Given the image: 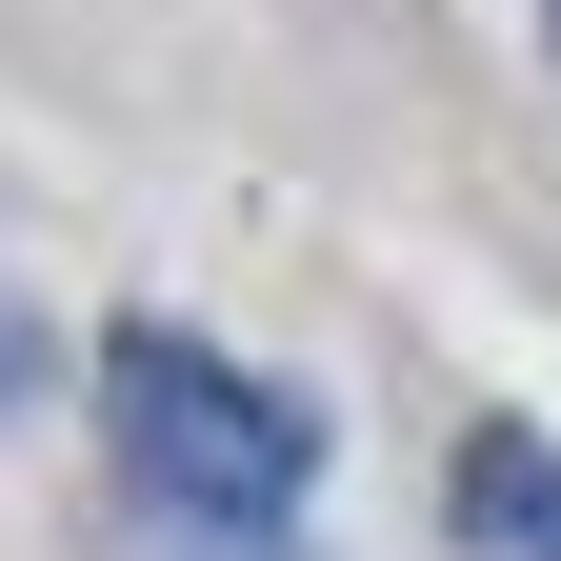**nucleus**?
<instances>
[{
	"label": "nucleus",
	"mask_w": 561,
	"mask_h": 561,
	"mask_svg": "<svg viewBox=\"0 0 561 561\" xmlns=\"http://www.w3.org/2000/svg\"><path fill=\"white\" fill-rule=\"evenodd\" d=\"M101 421H121V481L161 522H201V541H261L280 502H301V461H321V421L261 362H201V341H161V321L101 341Z\"/></svg>",
	"instance_id": "nucleus-1"
},
{
	"label": "nucleus",
	"mask_w": 561,
	"mask_h": 561,
	"mask_svg": "<svg viewBox=\"0 0 561 561\" xmlns=\"http://www.w3.org/2000/svg\"><path fill=\"white\" fill-rule=\"evenodd\" d=\"M461 561H561V461H541V421H481V442H461Z\"/></svg>",
	"instance_id": "nucleus-2"
},
{
	"label": "nucleus",
	"mask_w": 561,
	"mask_h": 561,
	"mask_svg": "<svg viewBox=\"0 0 561 561\" xmlns=\"http://www.w3.org/2000/svg\"><path fill=\"white\" fill-rule=\"evenodd\" d=\"M541 21H561V0H541Z\"/></svg>",
	"instance_id": "nucleus-3"
}]
</instances>
